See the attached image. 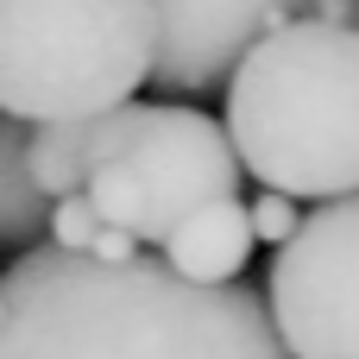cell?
<instances>
[{
  "label": "cell",
  "mask_w": 359,
  "mask_h": 359,
  "mask_svg": "<svg viewBox=\"0 0 359 359\" xmlns=\"http://www.w3.org/2000/svg\"><path fill=\"white\" fill-rule=\"evenodd\" d=\"M0 359H290L259 290L196 284L151 246L95 259L32 240L0 271Z\"/></svg>",
  "instance_id": "6da1fadb"
},
{
  "label": "cell",
  "mask_w": 359,
  "mask_h": 359,
  "mask_svg": "<svg viewBox=\"0 0 359 359\" xmlns=\"http://www.w3.org/2000/svg\"><path fill=\"white\" fill-rule=\"evenodd\" d=\"M359 38L328 19H278L227 69V145L259 189L328 202L359 189Z\"/></svg>",
  "instance_id": "7a4b0ae2"
},
{
  "label": "cell",
  "mask_w": 359,
  "mask_h": 359,
  "mask_svg": "<svg viewBox=\"0 0 359 359\" xmlns=\"http://www.w3.org/2000/svg\"><path fill=\"white\" fill-rule=\"evenodd\" d=\"M151 0H0V114H95L145 88Z\"/></svg>",
  "instance_id": "3957f363"
},
{
  "label": "cell",
  "mask_w": 359,
  "mask_h": 359,
  "mask_svg": "<svg viewBox=\"0 0 359 359\" xmlns=\"http://www.w3.org/2000/svg\"><path fill=\"white\" fill-rule=\"evenodd\" d=\"M246 170L221 133V120H208L202 107H158L145 101L139 133L88 170L82 196L95 202V215L120 233H133L139 246H158L170 233V221H183L202 202L240 196Z\"/></svg>",
  "instance_id": "277c9868"
},
{
  "label": "cell",
  "mask_w": 359,
  "mask_h": 359,
  "mask_svg": "<svg viewBox=\"0 0 359 359\" xmlns=\"http://www.w3.org/2000/svg\"><path fill=\"white\" fill-rule=\"evenodd\" d=\"M353 240L359 208L353 196L309 202L290 240H278L265 322L290 359H359L353 328Z\"/></svg>",
  "instance_id": "5b68a950"
},
{
  "label": "cell",
  "mask_w": 359,
  "mask_h": 359,
  "mask_svg": "<svg viewBox=\"0 0 359 359\" xmlns=\"http://www.w3.org/2000/svg\"><path fill=\"white\" fill-rule=\"evenodd\" d=\"M297 0H151V69L145 82L164 95H215L233 57L290 19Z\"/></svg>",
  "instance_id": "8992f818"
},
{
  "label": "cell",
  "mask_w": 359,
  "mask_h": 359,
  "mask_svg": "<svg viewBox=\"0 0 359 359\" xmlns=\"http://www.w3.org/2000/svg\"><path fill=\"white\" fill-rule=\"evenodd\" d=\"M252 221H246V202L240 196H221V202H202V208H189L183 221H170V233L151 246L170 271H183V278H196V284H227V278H240L246 271V259H252Z\"/></svg>",
  "instance_id": "52a82bcc"
},
{
  "label": "cell",
  "mask_w": 359,
  "mask_h": 359,
  "mask_svg": "<svg viewBox=\"0 0 359 359\" xmlns=\"http://www.w3.org/2000/svg\"><path fill=\"white\" fill-rule=\"evenodd\" d=\"M50 196L25 170V120L0 114V246H32L44 240Z\"/></svg>",
  "instance_id": "ba28073f"
},
{
  "label": "cell",
  "mask_w": 359,
  "mask_h": 359,
  "mask_svg": "<svg viewBox=\"0 0 359 359\" xmlns=\"http://www.w3.org/2000/svg\"><path fill=\"white\" fill-rule=\"evenodd\" d=\"M95 233H101V215H95V202H88L82 189L50 196V221H44V240H50V246H63V252H88Z\"/></svg>",
  "instance_id": "9c48e42d"
},
{
  "label": "cell",
  "mask_w": 359,
  "mask_h": 359,
  "mask_svg": "<svg viewBox=\"0 0 359 359\" xmlns=\"http://www.w3.org/2000/svg\"><path fill=\"white\" fill-rule=\"evenodd\" d=\"M246 221H252V240L278 246V240H290V233H297L303 202H297V196H284V189H259V196H252V208H246Z\"/></svg>",
  "instance_id": "30bf717a"
},
{
  "label": "cell",
  "mask_w": 359,
  "mask_h": 359,
  "mask_svg": "<svg viewBox=\"0 0 359 359\" xmlns=\"http://www.w3.org/2000/svg\"><path fill=\"white\" fill-rule=\"evenodd\" d=\"M88 252H95V259H126V252H139V240H133V233H120V227H107V221H101V233H95V240H88Z\"/></svg>",
  "instance_id": "8fae6325"
},
{
  "label": "cell",
  "mask_w": 359,
  "mask_h": 359,
  "mask_svg": "<svg viewBox=\"0 0 359 359\" xmlns=\"http://www.w3.org/2000/svg\"><path fill=\"white\" fill-rule=\"evenodd\" d=\"M0 309H6V297H0Z\"/></svg>",
  "instance_id": "7c38bea8"
}]
</instances>
